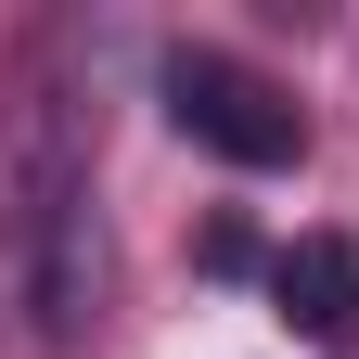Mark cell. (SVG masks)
Listing matches in <instances>:
<instances>
[{
	"label": "cell",
	"instance_id": "cell-1",
	"mask_svg": "<svg viewBox=\"0 0 359 359\" xmlns=\"http://www.w3.org/2000/svg\"><path fill=\"white\" fill-rule=\"evenodd\" d=\"M90 283H103V257H90V128L39 65L13 90V128H0V295L39 346H65Z\"/></svg>",
	"mask_w": 359,
	"mask_h": 359
},
{
	"label": "cell",
	"instance_id": "cell-2",
	"mask_svg": "<svg viewBox=\"0 0 359 359\" xmlns=\"http://www.w3.org/2000/svg\"><path fill=\"white\" fill-rule=\"evenodd\" d=\"M167 116H180V142H205L218 167H295L308 154L295 90L257 77L244 52H167Z\"/></svg>",
	"mask_w": 359,
	"mask_h": 359
},
{
	"label": "cell",
	"instance_id": "cell-3",
	"mask_svg": "<svg viewBox=\"0 0 359 359\" xmlns=\"http://www.w3.org/2000/svg\"><path fill=\"white\" fill-rule=\"evenodd\" d=\"M269 295H283V321H295V334L359 346V231H295L283 269H269Z\"/></svg>",
	"mask_w": 359,
	"mask_h": 359
}]
</instances>
